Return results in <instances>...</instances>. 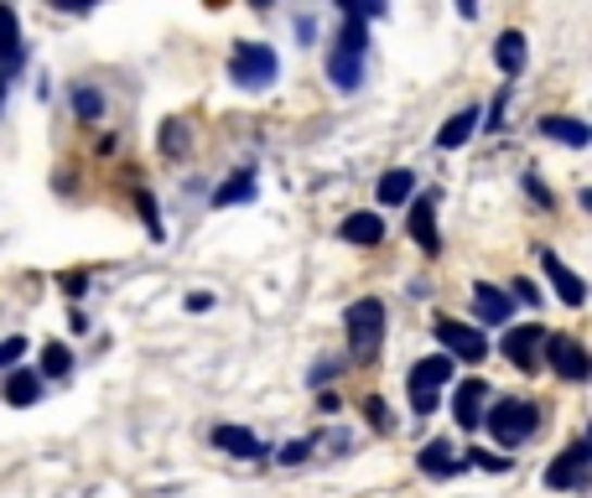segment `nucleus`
<instances>
[{
    "instance_id": "1",
    "label": "nucleus",
    "mask_w": 592,
    "mask_h": 498,
    "mask_svg": "<svg viewBox=\"0 0 592 498\" xmlns=\"http://www.w3.org/2000/svg\"><path fill=\"white\" fill-rule=\"evenodd\" d=\"M385 328H390V311H385L379 296H358V302H349V311H343L349 354H354L358 363H375V354L385 348Z\"/></svg>"
},
{
    "instance_id": "2",
    "label": "nucleus",
    "mask_w": 592,
    "mask_h": 498,
    "mask_svg": "<svg viewBox=\"0 0 592 498\" xmlns=\"http://www.w3.org/2000/svg\"><path fill=\"white\" fill-rule=\"evenodd\" d=\"M483 426L494 431L499 447H525L536 431H541V405L536 400H520V395H504L483 410Z\"/></svg>"
},
{
    "instance_id": "3",
    "label": "nucleus",
    "mask_w": 592,
    "mask_h": 498,
    "mask_svg": "<svg viewBox=\"0 0 592 498\" xmlns=\"http://www.w3.org/2000/svg\"><path fill=\"white\" fill-rule=\"evenodd\" d=\"M276 78H281V58H276L270 42H235V52H229V84L261 94Z\"/></svg>"
},
{
    "instance_id": "4",
    "label": "nucleus",
    "mask_w": 592,
    "mask_h": 498,
    "mask_svg": "<svg viewBox=\"0 0 592 498\" xmlns=\"http://www.w3.org/2000/svg\"><path fill=\"white\" fill-rule=\"evenodd\" d=\"M541 363H551V374H562V380H571V384H582V380L592 374L588 348H582V343H577L571 332H545Z\"/></svg>"
},
{
    "instance_id": "5",
    "label": "nucleus",
    "mask_w": 592,
    "mask_h": 498,
    "mask_svg": "<svg viewBox=\"0 0 592 498\" xmlns=\"http://www.w3.org/2000/svg\"><path fill=\"white\" fill-rule=\"evenodd\" d=\"M437 343H442V354L457 363H478V358L489 354V343H483V332L468 328V322H452V317H437Z\"/></svg>"
},
{
    "instance_id": "6",
    "label": "nucleus",
    "mask_w": 592,
    "mask_h": 498,
    "mask_svg": "<svg viewBox=\"0 0 592 498\" xmlns=\"http://www.w3.org/2000/svg\"><path fill=\"white\" fill-rule=\"evenodd\" d=\"M588 468H592V447H588V436H577V442L545 468V488H588Z\"/></svg>"
},
{
    "instance_id": "7",
    "label": "nucleus",
    "mask_w": 592,
    "mask_h": 498,
    "mask_svg": "<svg viewBox=\"0 0 592 498\" xmlns=\"http://www.w3.org/2000/svg\"><path fill=\"white\" fill-rule=\"evenodd\" d=\"M541 343H545V328H536V322H509V332H504V358L515 363V369H525V374H536L541 369Z\"/></svg>"
},
{
    "instance_id": "8",
    "label": "nucleus",
    "mask_w": 592,
    "mask_h": 498,
    "mask_svg": "<svg viewBox=\"0 0 592 498\" xmlns=\"http://www.w3.org/2000/svg\"><path fill=\"white\" fill-rule=\"evenodd\" d=\"M541 270H545V281H551V291H556L567 307H582V302H588V285H582V276H577V270H571V265L562 260L556 250H545V244H541Z\"/></svg>"
},
{
    "instance_id": "9",
    "label": "nucleus",
    "mask_w": 592,
    "mask_h": 498,
    "mask_svg": "<svg viewBox=\"0 0 592 498\" xmlns=\"http://www.w3.org/2000/svg\"><path fill=\"white\" fill-rule=\"evenodd\" d=\"M474 317L483 328H509V317H515V302H509V291H499V285L478 281L474 285Z\"/></svg>"
},
{
    "instance_id": "10",
    "label": "nucleus",
    "mask_w": 592,
    "mask_h": 498,
    "mask_svg": "<svg viewBox=\"0 0 592 498\" xmlns=\"http://www.w3.org/2000/svg\"><path fill=\"white\" fill-rule=\"evenodd\" d=\"M214 447L224 451V457H239V462H261V457H270V447H265L250 426H214Z\"/></svg>"
},
{
    "instance_id": "11",
    "label": "nucleus",
    "mask_w": 592,
    "mask_h": 498,
    "mask_svg": "<svg viewBox=\"0 0 592 498\" xmlns=\"http://www.w3.org/2000/svg\"><path fill=\"white\" fill-rule=\"evenodd\" d=\"M483 400H489V384L483 380H463L457 395H452V421L463 431H478L483 426Z\"/></svg>"
},
{
    "instance_id": "12",
    "label": "nucleus",
    "mask_w": 592,
    "mask_h": 498,
    "mask_svg": "<svg viewBox=\"0 0 592 498\" xmlns=\"http://www.w3.org/2000/svg\"><path fill=\"white\" fill-rule=\"evenodd\" d=\"M343 244H354V250H375V244H385V214H375V208H358V214L343 218Z\"/></svg>"
},
{
    "instance_id": "13",
    "label": "nucleus",
    "mask_w": 592,
    "mask_h": 498,
    "mask_svg": "<svg viewBox=\"0 0 592 498\" xmlns=\"http://www.w3.org/2000/svg\"><path fill=\"white\" fill-rule=\"evenodd\" d=\"M22 63H26L22 22H16V11H11V5H0V78H11Z\"/></svg>"
},
{
    "instance_id": "14",
    "label": "nucleus",
    "mask_w": 592,
    "mask_h": 498,
    "mask_svg": "<svg viewBox=\"0 0 592 498\" xmlns=\"http://www.w3.org/2000/svg\"><path fill=\"white\" fill-rule=\"evenodd\" d=\"M375 197H379V208H405V203L416 197V171H411V166H390V171L379 177Z\"/></svg>"
},
{
    "instance_id": "15",
    "label": "nucleus",
    "mask_w": 592,
    "mask_h": 498,
    "mask_svg": "<svg viewBox=\"0 0 592 498\" xmlns=\"http://www.w3.org/2000/svg\"><path fill=\"white\" fill-rule=\"evenodd\" d=\"M411 239H416L427 255H442V234H437V208H431V197H411Z\"/></svg>"
},
{
    "instance_id": "16",
    "label": "nucleus",
    "mask_w": 592,
    "mask_h": 498,
    "mask_svg": "<svg viewBox=\"0 0 592 498\" xmlns=\"http://www.w3.org/2000/svg\"><path fill=\"white\" fill-rule=\"evenodd\" d=\"M328 84L338 94H358L364 89V58H349V52H328Z\"/></svg>"
},
{
    "instance_id": "17",
    "label": "nucleus",
    "mask_w": 592,
    "mask_h": 498,
    "mask_svg": "<svg viewBox=\"0 0 592 498\" xmlns=\"http://www.w3.org/2000/svg\"><path fill=\"white\" fill-rule=\"evenodd\" d=\"M255 192H261V182H255V166H239L224 188H214V208H239V203H255Z\"/></svg>"
},
{
    "instance_id": "18",
    "label": "nucleus",
    "mask_w": 592,
    "mask_h": 498,
    "mask_svg": "<svg viewBox=\"0 0 592 498\" xmlns=\"http://www.w3.org/2000/svg\"><path fill=\"white\" fill-rule=\"evenodd\" d=\"M416 462H421V473H427V477H457V473H468V462H463V457H452V442H427Z\"/></svg>"
},
{
    "instance_id": "19",
    "label": "nucleus",
    "mask_w": 592,
    "mask_h": 498,
    "mask_svg": "<svg viewBox=\"0 0 592 498\" xmlns=\"http://www.w3.org/2000/svg\"><path fill=\"white\" fill-rule=\"evenodd\" d=\"M541 136H545V141L571 145V151H582V145L592 141V130H588V125H582L577 115H545V119H541Z\"/></svg>"
},
{
    "instance_id": "20",
    "label": "nucleus",
    "mask_w": 592,
    "mask_h": 498,
    "mask_svg": "<svg viewBox=\"0 0 592 498\" xmlns=\"http://www.w3.org/2000/svg\"><path fill=\"white\" fill-rule=\"evenodd\" d=\"M474 130H478V110L468 104V110H457V115H452L448 125L437 130V145H442V151H457V145L474 141Z\"/></svg>"
},
{
    "instance_id": "21",
    "label": "nucleus",
    "mask_w": 592,
    "mask_h": 498,
    "mask_svg": "<svg viewBox=\"0 0 592 498\" xmlns=\"http://www.w3.org/2000/svg\"><path fill=\"white\" fill-rule=\"evenodd\" d=\"M525 58H530V52H525V31H504V37L494 42V63H499V73L520 78V73H525Z\"/></svg>"
},
{
    "instance_id": "22",
    "label": "nucleus",
    "mask_w": 592,
    "mask_h": 498,
    "mask_svg": "<svg viewBox=\"0 0 592 498\" xmlns=\"http://www.w3.org/2000/svg\"><path fill=\"white\" fill-rule=\"evenodd\" d=\"M5 400L37 405L42 400V374H37V369H11V374H5Z\"/></svg>"
},
{
    "instance_id": "23",
    "label": "nucleus",
    "mask_w": 592,
    "mask_h": 498,
    "mask_svg": "<svg viewBox=\"0 0 592 498\" xmlns=\"http://www.w3.org/2000/svg\"><path fill=\"white\" fill-rule=\"evenodd\" d=\"M452 374H457V363H452L448 354H431V358H421V363L411 369V380L427 384V390H442V384H452Z\"/></svg>"
},
{
    "instance_id": "24",
    "label": "nucleus",
    "mask_w": 592,
    "mask_h": 498,
    "mask_svg": "<svg viewBox=\"0 0 592 498\" xmlns=\"http://www.w3.org/2000/svg\"><path fill=\"white\" fill-rule=\"evenodd\" d=\"M73 115H78V125H99L104 119V94L89 89V84H78L73 89Z\"/></svg>"
},
{
    "instance_id": "25",
    "label": "nucleus",
    "mask_w": 592,
    "mask_h": 498,
    "mask_svg": "<svg viewBox=\"0 0 592 498\" xmlns=\"http://www.w3.org/2000/svg\"><path fill=\"white\" fill-rule=\"evenodd\" d=\"M37 374H42V384H48V380H63V374H73L68 343H48V348H42V363H37Z\"/></svg>"
},
{
    "instance_id": "26",
    "label": "nucleus",
    "mask_w": 592,
    "mask_h": 498,
    "mask_svg": "<svg viewBox=\"0 0 592 498\" xmlns=\"http://www.w3.org/2000/svg\"><path fill=\"white\" fill-rule=\"evenodd\" d=\"M364 421H369V431H379V436H390V431L401 426V421H395V410H390V400H379V395L364 400Z\"/></svg>"
},
{
    "instance_id": "27",
    "label": "nucleus",
    "mask_w": 592,
    "mask_h": 498,
    "mask_svg": "<svg viewBox=\"0 0 592 498\" xmlns=\"http://www.w3.org/2000/svg\"><path fill=\"white\" fill-rule=\"evenodd\" d=\"M468 468H483V473H509V457H499V451H483V447H468L463 457Z\"/></svg>"
},
{
    "instance_id": "28",
    "label": "nucleus",
    "mask_w": 592,
    "mask_h": 498,
    "mask_svg": "<svg viewBox=\"0 0 592 498\" xmlns=\"http://www.w3.org/2000/svg\"><path fill=\"white\" fill-rule=\"evenodd\" d=\"M136 208H141V218H146V229H151V239H166L162 214H156V197H151V192H136Z\"/></svg>"
},
{
    "instance_id": "29",
    "label": "nucleus",
    "mask_w": 592,
    "mask_h": 498,
    "mask_svg": "<svg viewBox=\"0 0 592 498\" xmlns=\"http://www.w3.org/2000/svg\"><path fill=\"white\" fill-rule=\"evenodd\" d=\"M437 390H427V384H416L411 380V410H416V416H437Z\"/></svg>"
},
{
    "instance_id": "30",
    "label": "nucleus",
    "mask_w": 592,
    "mask_h": 498,
    "mask_svg": "<svg viewBox=\"0 0 592 498\" xmlns=\"http://www.w3.org/2000/svg\"><path fill=\"white\" fill-rule=\"evenodd\" d=\"M525 192H530V197H536V208H545V214H551V208H556V192L545 188L541 177H536V171H525Z\"/></svg>"
},
{
    "instance_id": "31",
    "label": "nucleus",
    "mask_w": 592,
    "mask_h": 498,
    "mask_svg": "<svg viewBox=\"0 0 592 498\" xmlns=\"http://www.w3.org/2000/svg\"><path fill=\"white\" fill-rule=\"evenodd\" d=\"M312 447H317L312 436H302V442H286V447H281V462H286V468H302V462L312 457Z\"/></svg>"
},
{
    "instance_id": "32",
    "label": "nucleus",
    "mask_w": 592,
    "mask_h": 498,
    "mask_svg": "<svg viewBox=\"0 0 592 498\" xmlns=\"http://www.w3.org/2000/svg\"><path fill=\"white\" fill-rule=\"evenodd\" d=\"M504 110H509V84L499 89V99L489 104V115H478V125H489V130H504Z\"/></svg>"
},
{
    "instance_id": "33",
    "label": "nucleus",
    "mask_w": 592,
    "mask_h": 498,
    "mask_svg": "<svg viewBox=\"0 0 592 498\" xmlns=\"http://www.w3.org/2000/svg\"><path fill=\"white\" fill-rule=\"evenodd\" d=\"M22 358H26V337H5L0 343V369H22Z\"/></svg>"
},
{
    "instance_id": "34",
    "label": "nucleus",
    "mask_w": 592,
    "mask_h": 498,
    "mask_svg": "<svg viewBox=\"0 0 592 498\" xmlns=\"http://www.w3.org/2000/svg\"><path fill=\"white\" fill-rule=\"evenodd\" d=\"M188 145V130H182V119H166V130H162V151L172 156V151H182Z\"/></svg>"
},
{
    "instance_id": "35",
    "label": "nucleus",
    "mask_w": 592,
    "mask_h": 498,
    "mask_svg": "<svg viewBox=\"0 0 592 498\" xmlns=\"http://www.w3.org/2000/svg\"><path fill=\"white\" fill-rule=\"evenodd\" d=\"M509 302H520V307H541V291H536V281H515L509 285Z\"/></svg>"
},
{
    "instance_id": "36",
    "label": "nucleus",
    "mask_w": 592,
    "mask_h": 498,
    "mask_svg": "<svg viewBox=\"0 0 592 498\" xmlns=\"http://www.w3.org/2000/svg\"><path fill=\"white\" fill-rule=\"evenodd\" d=\"M328 380H338V358H323V363H317V369H312V374H307V384H312V390H323V384H328Z\"/></svg>"
},
{
    "instance_id": "37",
    "label": "nucleus",
    "mask_w": 592,
    "mask_h": 498,
    "mask_svg": "<svg viewBox=\"0 0 592 498\" xmlns=\"http://www.w3.org/2000/svg\"><path fill=\"white\" fill-rule=\"evenodd\" d=\"M297 37H302V48H307L312 37H317V22H312V16H297Z\"/></svg>"
},
{
    "instance_id": "38",
    "label": "nucleus",
    "mask_w": 592,
    "mask_h": 498,
    "mask_svg": "<svg viewBox=\"0 0 592 498\" xmlns=\"http://www.w3.org/2000/svg\"><path fill=\"white\" fill-rule=\"evenodd\" d=\"M214 307V296H209V291H192L188 296V311H209Z\"/></svg>"
},
{
    "instance_id": "39",
    "label": "nucleus",
    "mask_w": 592,
    "mask_h": 498,
    "mask_svg": "<svg viewBox=\"0 0 592 498\" xmlns=\"http://www.w3.org/2000/svg\"><path fill=\"white\" fill-rule=\"evenodd\" d=\"M5 89H11V78H0V104H5Z\"/></svg>"
}]
</instances>
